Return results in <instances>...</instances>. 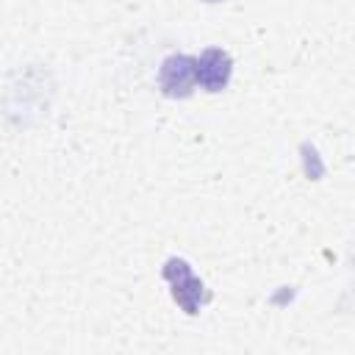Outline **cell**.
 Here are the masks:
<instances>
[{
    "label": "cell",
    "instance_id": "5",
    "mask_svg": "<svg viewBox=\"0 0 355 355\" xmlns=\"http://www.w3.org/2000/svg\"><path fill=\"white\" fill-rule=\"evenodd\" d=\"M205 3H222V0H205Z\"/></svg>",
    "mask_w": 355,
    "mask_h": 355
},
{
    "label": "cell",
    "instance_id": "2",
    "mask_svg": "<svg viewBox=\"0 0 355 355\" xmlns=\"http://www.w3.org/2000/svg\"><path fill=\"white\" fill-rule=\"evenodd\" d=\"M197 83V72H194V58L186 53H172L161 61L158 69V86L166 97L172 100H186L191 97Z\"/></svg>",
    "mask_w": 355,
    "mask_h": 355
},
{
    "label": "cell",
    "instance_id": "1",
    "mask_svg": "<svg viewBox=\"0 0 355 355\" xmlns=\"http://www.w3.org/2000/svg\"><path fill=\"white\" fill-rule=\"evenodd\" d=\"M161 275H164V280L172 286V300H175L189 316L200 313V308L211 300L205 283L191 272V263H189L186 258H169V261L164 263Z\"/></svg>",
    "mask_w": 355,
    "mask_h": 355
},
{
    "label": "cell",
    "instance_id": "4",
    "mask_svg": "<svg viewBox=\"0 0 355 355\" xmlns=\"http://www.w3.org/2000/svg\"><path fill=\"white\" fill-rule=\"evenodd\" d=\"M302 158H305V175L313 178V180H319L322 172H324V166H322V161H319V155H316V150L311 144H302Z\"/></svg>",
    "mask_w": 355,
    "mask_h": 355
},
{
    "label": "cell",
    "instance_id": "3",
    "mask_svg": "<svg viewBox=\"0 0 355 355\" xmlns=\"http://www.w3.org/2000/svg\"><path fill=\"white\" fill-rule=\"evenodd\" d=\"M194 72H197V83L200 89L216 94L230 83L233 75V58L227 50L222 47H208L200 53V58H194Z\"/></svg>",
    "mask_w": 355,
    "mask_h": 355
}]
</instances>
